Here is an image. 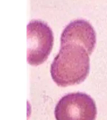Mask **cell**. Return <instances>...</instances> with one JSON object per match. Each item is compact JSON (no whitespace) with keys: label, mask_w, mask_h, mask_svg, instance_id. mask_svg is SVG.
<instances>
[{"label":"cell","mask_w":107,"mask_h":120,"mask_svg":"<svg viewBox=\"0 0 107 120\" xmlns=\"http://www.w3.org/2000/svg\"><path fill=\"white\" fill-rule=\"evenodd\" d=\"M89 71V54L84 47L77 43H68L61 46L50 69L53 80L61 87L83 82Z\"/></svg>","instance_id":"6da1fadb"},{"label":"cell","mask_w":107,"mask_h":120,"mask_svg":"<svg viewBox=\"0 0 107 120\" xmlns=\"http://www.w3.org/2000/svg\"><path fill=\"white\" fill-rule=\"evenodd\" d=\"M27 60L32 66H38L48 59L53 46L52 30L45 22L33 20L27 26Z\"/></svg>","instance_id":"7a4b0ae2"},{"label":"cell","mask_w":107,"mask_h":120,"mask_svg":"<svg viewBox=\"0 0 107 120\" xmlns=\"http://www.w3.org/2000/svg\"><path fill=\"white\" fill-rule=\"evenodd\" d=\"M97 114L95 103L83 93H72L64 96L56 105V120H95Z\"/></svg>","instance_id":"3957f363"},{"label":"cell","mask_w":107,"mask_h":120,"mask_svg":"<svg viewBox=\"0 0 107 120\" xmlns=\"http://www.w3.org/2000/svg\"><path fill=\"white\" fill-rule=\"evenodd\" d=\"M61 46L68 43H77L91 54L96 45V33L90 22L77 19L68 25L61 36Z\"/></svg>","instance_id":"277c9868"}]
</instances>
